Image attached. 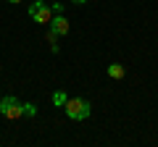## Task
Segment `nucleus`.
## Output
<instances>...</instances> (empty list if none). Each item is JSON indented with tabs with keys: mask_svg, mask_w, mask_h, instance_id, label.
Listing matches in <instances>:
<instances>
[{
	"mask_svg": "<svg viewBox=\"0 0 158 147\" xmlns=\"http://www.w3.org/2000/svg\"><path fill=\"white\" fill-rule=\"evenodd\" d=\"M63 108H66V116L74 118V121H85L87 116L92 113V105L87 100H82V97H69Z\"/></svg>",
	"mask_w": 158,
	"mask_h": 147,
	"instance_id": "f257e3e1",
	"label": "nucleus"
},
{
	"mask_svg": "<svg viewBox=\"0 0 158 147\" xmlns=\"http://www.w3.org/2000/svg\"><path fill=\"white\" fill-rule=\"evenodd\" d=\"M0 113L6 118H19V116H24V102H19L13 95H8L0 100Z\"/></svg>",
	"mask_w": 158,
	"mask_h": 147,
	"instance_id": "f03ea898",
	"label": "nucleus"
},
{
	"mask_svg": "<svg viewBox=\"0 0 158 147\" xmlns=\"http://www.w3.org/2000/svg\"><path fill=\"white\" fill-rule=\"evenodd\" d=\"M29 16H32L37 24H50L53 8L48 6V3H42V0H37V3H32V6H29Z\"/></svg>",
	"mask_w": 158,
	"mask_h": 147,
	"instance_id": "7ed1b4c3",
	"label": "nucleus"
},
{
	"mask_svg": "<svg viewBox=\"0 0 158 147\" xmlns=\"http://www.w3.org/2000/svg\"><path fill=\"white\" fill-rule=\"evenodd\" d=\"M50 29H53L56 34H66V32H69V21L61 16V13H53V18H50Z\"/></svg>",
	"mask_w": 158,
	"mask_h": 147,
	"instance_id": "20e7f679",
	"label": "nucleus"
},
{
	"mask_svg": "<svg viewBox=\"0 0 158 147\" xmlns=\"http://www.w3.org/2000/svg\"><path fill=\"white\" fill-rule=\"evenodd\" d=\"M124 66H121V63H111V66H108V76H111V79H121V76H124Z\"/></svg>",
	"mask_w": 158,
	"mask_h": 147,
	"instance_id": "39448f33",
	"label": "nucleus"
},
{
	"mask_svg": "<svg viewBox=\"0 0 158 147\" xmlns=\"http://www.w3.org/2000/svg\"><path fill=\"white\" fill-rule=\"evenodd\" d=\"M66 100H69V97H66V92H61V89H58L56 95H53V105H56V108H63V105H66Z\"/></svg>",
	"mask_w": 158,
	"mask_h": 147,
	"instance_id": "423d86ee",
	"label": "nucleus"
},
{
	"mask_svg": "<svg viewBox=\"0 0 158 147\" xmlns=\"http://www.w3.org/2000/svg\"><path fill=\"white\" fill-rule=\"evenodd\" d=\"M48 42H50V50H53V53H58V34L53 32V29L48 32Z\"/></svg>",
	"mask_w": 158,
	"mask_h": 147,
	"instance_id": "0eeeda50",
	"label": "nucleus"
},
{
	"mask_svg": "<svg viewBox=\"0 0 158 147\" xmlns=\"http://www.w3.org/2000/svg\"><path fill=\"white\" fill-rule=\"evenodd\" d=\"M24 116H37V105L34 102H24Z\"/></svg>",
	"mask_w": 158,
	"mask_h": 147,
	"instance_id": "6e6552de",
	"label": "nucleus"
},
{
	"mask_svg": "<svg viewBox=\"0 0 158 147\" xmlns=\"http://www.w3.org/2000/svg\"><path fill=\"white\" fill-rule=\"evenodd\" d=\"M50 8H53V13H63V6H61V3H53Z\"/></svg>",
	"mask_w": 158,
	"mask_h": 147,
	"instance_id": "1a4fd4ad",
	"label": "nucleus"
},
{
	"mask_svg": "<svg viewBox=\"0 0 158 147\" xmlns=\"http://www.w3.org/2000/svg\"><path fill=\"white\" fill-rule=\"evenodd\" d=\"M71 3H77V6H82V3H87V0H71Z\"/></svg>",
	"mask_w": 158,
	"mask_h": 147,
	"instance_id": "9d476101",
	"label": "nucleus"
},
{
	"mask_svg": "<svg viewBox=\"0 0 158 147\" xmlns=\"http://www.w3.org/2000/svg\"><path fill=\"white\" fill-rule=\"evenodd\" d=\"M8 3H21V0H8Z\"/></svg>",
	"mask_w": 158,
	"mask_h": 147,
	"instance_id": "9b49d317",
	"label": "nucleus"
}]
</instances>
